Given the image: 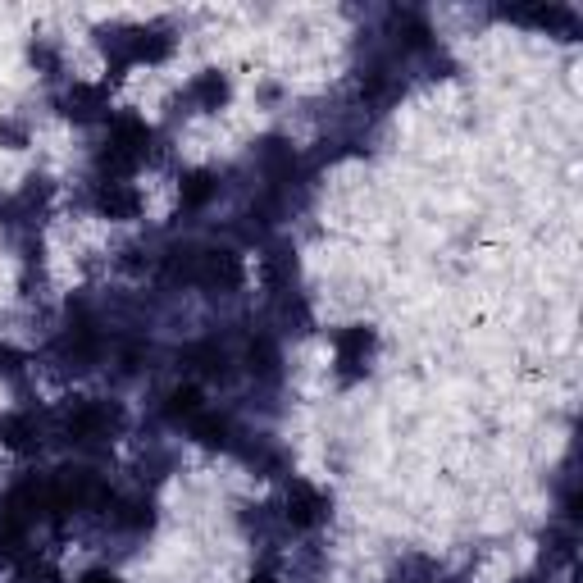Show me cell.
<instances>
[{"instance_id": "14", "label": "cell", "mask_w": 583, "mask_h": 583, "mask_svg": "<svg viewBox=\"0 0 583 583\" xmlns=\"http://www.w3.org/2000/svg\"><path fill=\"white\" fill-rule=\"evenodd\" d=\"M251 583H274V579H251Z\"/></svg>"}, {"instance_id": "5", "label": "cell", "mask_w": 583, "mask_h": 583, "mask_svg": "<svg viewBox=\"0 0 583 583\" xmlns=\"http://www.w3.org/2000/svg\"><path fill=\"white\" fill-rule=\"evenodd\" d=\"M319 515H324V502H319V492L306 488V483H292V492H287V520L301 524V529H310Z\"/></svg>"}, {"instance_id": "8", "label": "cell", "mask_w": 583, "mask_h": 583, "mask_svg": "<svg viewBox=\"0 0 583 583\" xmlns=\"http://www.w3.org/2000/svg\"><path fill=\"white\" fill-rule=\"evenodd\" d=\"M224 96H228V82L219 78V73H205V78L196 82V101H201L205 110H219V105H224Z\"/></svg>"}, {"instance_id": "4", "label": "cell", "mask_w": 583, "mask_h": 583, "mask_svg": "<svg viewBox=\"0 0 583 583\" xmlns=\"http://www.w3.org/2000/svg\"><path fill=\"white\" fill-rule=\"evenodd\" d=\"M96 210L110 219H133L137 215V192L128 183H101L96 192Z\"/></svg>"}, {"instance_id": "13", "label": "cell", "mask_w": 583, "mask_h": 583, "mask_svg": "<svg viewBox=\"0 0 583 583\" xmlns=\"http://www.w3.org/2000/svg\"><path fill=\"white\" fill-rule=\"evenodd\" d=\"M82 583H119V579H114V574H87Z\"/></svg>"}, {"instance_id": "9", "label": "cell", "mask_w": 583, "mask_h": 583, "mask_svg": "<svg viewBox=\"0 0 583 583\" xmlns=\"http://www.w3.org/2000/svg\"><path fill=\"white\" fill-rule=\"evenodd\" d=\"M96 105H101V92H78V96H69V114H78V119H92Z\"/></svg>"}, {"instance_id": "7", "label": "cell", "mask_w": 583, "mask_h": 583, "mask_svg": "<svg viewBox=\"0 0 583 583\" xmlns=\"http://www.w3.org/2000/svg\"><path fill=\"white\" fill-rule=\"evenodd\" d=\"M0 438L14 451H32L37 447V420H28V415H5V420H0Z\"/></svg>"}, {"instance_id": "1", "label": "cell", "mask_w": 583, "mask_h": 583, "mask_svg": "<svg viewBox=\"0 0 583 583\" xmlns=\"http://www.w3.org/2000/svg\"><path fill=\"white\" fill-rule=\"evenodd\" d=\"M146 142H151V133H146L142 123H133V119L119 123L114 137H110V146H105V155H101V164L114 169V174H123V169H133V164L146 155Z\"/></svg>"}, {"instance_id": "10", "label": "cell", "mask_w": 583, "mask_h": 583, "mask_svg": "<svg viewBox=\"0 0 583 583\" xmlns=\"http://www.w3.org/2000/svg\"><path fill=\"white\" fill-rule=\"evenodd\" d=\"M196 388H178L174 397H169V415H196Z\"/></svg>"}, {"instance_id": "6", "label": "cell", "mask_w": 583, "mask_h": 583, "mask_svg": "<svg viewBox=\"0 0 583 583\" xmlns=\"http://www.w3.org/2000/svg\"><path fill=\"white\" fill-rule=\"evenodd\" d=\"M369 347H374V333H369V328H351L347 338L338 342V360H342V369H347V374H360V365H365Z\"/></svg>"}, {"instance_id": "3", "label": "cell", "mask_w": 583, "mask_h": 583, "mask_svg": "<svg viewBox=\"0 0 583 583\" xmlns=\"http://www.w3.org/2000/svg\"><path fill=\"white\" fill-rule=\"evenodd\" d=\"M119 424V410L114 406H82L78 415L69 420V433L82 442H92V438H105V433Z\"/></svg>"}, {"instance_id": "2", "label": "cell", "mask_w": 583, "mask_h": 583, "mask_svg": "<svg viewBox=\"0 0 583 583\" xmlns=\"http://www.w3.org/2000/svg\"><path fill=\"white\" fill-rule=\"evenodd\" d=\"M192 278H196V283H205V287H219V292H228V287L242 283V265H237L233 251H205V256H196Z\"/></svg>"}, {"instance_id": "12", "label": "cell", "mask_w": 583, "mask_h": 583, "mask_svg": "<svg viewBox=\"0 0 583 583\" xmlns=\"http://www.w3.org/2000/svg\"><path fill=\"white\" fill-rule=\"evenodd\" d=\"M205 196H210V178H205V174H192V178H187V205H201Z\"/></svg>"}, {"instance_id": "11", "label": "cell", "mask_w": 583, "mask_h": 583, "mask_svg": "<svg viewBox=\"0 0 583 583\" xmlns=\"http://www.w3.org/2000/svg\"><path fill=\"white\" fill-rule=\"evenodd\" d=\"M196 438H201L205 447H224V424L201 420V424H196Z\"/></svg>"}]
</instances>
